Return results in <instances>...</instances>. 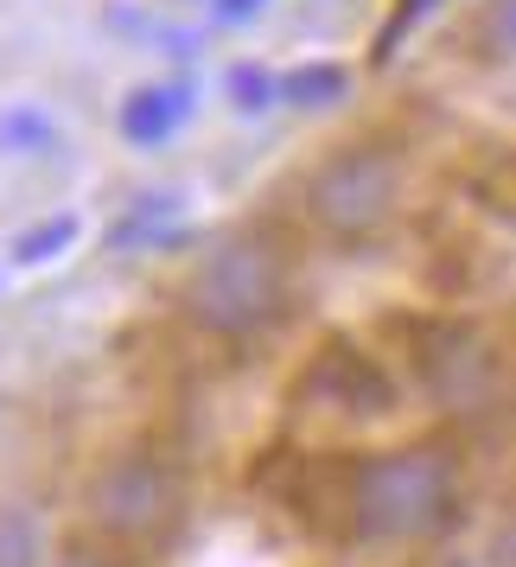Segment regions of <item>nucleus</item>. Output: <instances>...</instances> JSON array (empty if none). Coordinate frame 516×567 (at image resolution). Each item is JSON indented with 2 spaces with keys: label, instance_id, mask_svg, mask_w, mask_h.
<instances>
[{
  "label": "nucleus",
  "instance_id": "nucleus-1",
  "mask_svg": "<svg viewBox=\"0 0 516 567\" xmlns=\"http://www.w3.org/2000/svg\"><path fill=\"white\" fill-rule=\"evenodd\" d=\"M460 504V465L446 446H395L370 453L351 478V523L370 542L434 536Z\"/></svg>",
  "mask_w": 516,
  "mask_h": 567
},
{
  "label": "nucleus",
  "instance_id": "nucleus-2",
  "mask_svg": "<svg viewBox=\"0 0 516 567\" xmlns=\"http://www.w3.org/2000/svg\"><path fill=\"white\" fill-rule=\"evenodd\" d=\"M281 307H287V256L256 230L224 236L210 256H198L192 281H185L192 326H205L217 338L261 332V326L281 319Z\"/></svg>",
  "mask_w": 516,
  "mask_h": 567
},
{
  "label": "nucleus",
  "instance_id": "nucleus-3",
  "mask_svg": "<svg viewBox=\"0 0 516 567\" xmlns=\"http://www.w3.org/2000/svg\"><path fill=\"white\" fill-rule=\"evenodd\" d=\"M179 511H185L179 472L166 460H154V453H115V460L90 478V523H96L109 542L147 548V542L173 536Z\"/></svg>",
  "mask_w": 516,
  "mask_h": 567
},
{
  "label": "nucleus",
  "instance_id": "nucleus-4",
  "mask_svg": "<svg viewBox=\"0 0 516 567\" xmlns=\"http://www.w3.org/2000/svg\"><path fill=\"white\" fill-rule=\"evenodd\" d=\"M402 205V166L389 147H344L332 154L307 185V210L319 230L344 236V243H358V236H376L395 217Z\"/></svg>",
  "mask_w": 516,
  "mask_h": 567
},
{
  "label": "nucleus",
  "instance_id": "nucleus-5",
  "mask_svg": "<svg viewBox=\"0 0 516 567\" xmlns=\"http://www.w3.org/2000/svg\"><path fill=\"white\" fill-rule=\"evenodd\" d=\"M427 389L460 414L485 409L497 395V351L478 332H440L427 351Z\"/></svg>",
  "mask_w": 516,
  "mask_h": 567
},
{
  "label": "nucleus",
  "instance_id": "nucleus-6",
  "mask_svg": "<svg viewBox=\"0 0 516 567\" xmlns=\"http://www.w3.org/2000/svg\"><path fill=\"white\" fill-rule=\"evenodd\" d=\"M179 115H185L179 90H141V96H128V109H122V128H128V141H159Z\"/></svg>",
  "mask_w": 516,
  "mask_h": 567
},
{
  "label": "nucleus",
  "instance_id": "nucleus-7",
  "mask_svg": "<svg viewBox=\"0 0 516 567\" xmlns=\"http://www.w3.org/2000/svg\"><path fill=\"white\" fill-rule=\"evenodd\" d=\"M0 567H39V516L0 504Z\"/></svg>",
  "mask_w": 516,
  "mask_h": 567
},
{
  "label": "nucleus",
  "instance_id": "nucleus-8",
  "mask_svg": "<svg viewBox=\"0 0 516 567\" xmlns=\"http://www.w3.org/2000/svg\"><path fill=\"white\" fill-rule=\"evenodd\" d=\"M71 236H78V217H52L45 230L20 236V243H13V256H20V261H52V249H64Z\"/></svg>",
  "mask_w": 516,
  "mask_h": 567
},
{
  "label": "nucleus",
  "instance_id": "nucleus-9",
  "mask_svg": "<svg viewBox=\"0 0 516 567\" xmlns=\"http://www.w3.org/2000/svg\"><path fill=\"white\" fill-rule=\"evenodd\" d=\"M58 567H115V561H109V555H90V548H78V555H64Z\"/></svg>",
  "mask_w": 516,
  "mask_h": 567
},
{
  "label": "nucleus",
  "instance_id": "nucleus-10",
  "mask_svg": "<svg viewBox=\"0 0 516 567\" xmlns=\"http://www.w3.org/2000/svg\"><path fill=\"white\" fill-rule=\"evenodd\" d=\"M504 27H510V39H516V0H510V13H504Z\"/></svg>",
  "mask_w": 516,
  "mask_h": 567
}]
</instances>
